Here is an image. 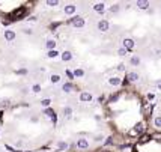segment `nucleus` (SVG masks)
<instances>
[{
	"label": "nucleus",
	"mask_w": 161,
	"mask_h": 152,
	"mask_svg": "<svg viewBox=\"0 0 161 152\" xmlns=\"http://www.w3.org/2000/svg\"><path fill=\"white\" fill-rule=\"evenodd\" d=\"M77 148L80 151H86V149H89V142H88V138H84V137H80L77 138Z\"/></svg>",
	"instance_id": "2"
},
{
	"label": "nucleus",
	"mask_w": 161,
	"mask_h": 152,
	"mask_svg": "<svg viewBox=\"0 0 161 152\" xmlns=\"http://www.w3.org/2000/svg\"><path fill=\"white\" fill-rule=\"evenodd\" d=\"M143 131H145V125H143V124H137L134 128L130 130V134H131V136H137V134H140V133H143Z\"/></svg>",
	"instance_id": "5"
},
{
	"label": "nucleus",
	"mask_w": 161,
	"mask_h": 152,
	"mask_svg": "<svg viewBox=\"0 0 161 152\" xmlns=\"http://www.w3.org/2000/svg\"><path fill=\"white\" fill-rule=\"evenodd\" d=\"M78 98H80V101H82V102H90L93 100L92 94H89V92H82Z\"/></svg>",
	"instance_id": "7"
},
{
	"label": "nucleus",
	"mask_w": 161,
	"mask_h": 152,
	"mask_svg": "<svg viewBox=\"0 0 161 152\" xmlns=\"http://www.w3.org/2000/svg\"><path fill=\"white\" fill-rule=\"evenodd\" d=\"M109 84L110 86H113V88H116V86H120V84H122V78H120V77H110L109 78Z\"/></svg>",
	"instance_id": "9"
},
{
	"label": "nucleus",
	"mask_w": 161,
	"mask_h": 152,
	"mask_svg": "<svg viewBox=\"0 0 161 152\" xmlns=\"http://www.w3.org/2000/svg\"><path fill=\"white\" fill-rule=\"evenodd\" d=\"M147 98H149V100H154V94H147Z\"/></svg>",
	"instance_id": "37"
},
{
	"label": "nucleus",
	"mask_w": 161,
	"mask_h": 152,
	"mask_svg": "<svg viewBox=\"0 0 161 152\" xmlns=\"http://www.w3.org/2000/svg\"><path fill=\"white\" fill-rule=\"evenodd\" d=\"M119 11H120V6H119V5H113L111 8H110V12H111V14H116V12H119Z\"/></svg>",
	"instance_id": "26"
},
{
	"label": "nucleus",
	"mask_w": 161,
	"mask_h": 152,
	"mask_svg": "<svg viewBox=\"0 0 161 152\" xmlns=\"http://www.w3.org/2000/svg\"><path fill=\"white\" fill-rule=\"evenodd\" d=\"M60 57H62L63 62H69L71 59H72V53L71 51H63L62 54H60Z\"/></svg>",
	"instance_id": "15"
},
{
	"label": "nucleus",
	"mask_w": 161,
	"mask_h": 152,
	"mask_svg": "<svg viewBox=\"0 0 161 152\" xmlns=\"http://www.w3.org/2000/svg\"><path fill=\"white\" fill-rule=\"evenodd\" d=\"M56 148H57V151H60V152H63V151H66L69 148V145L66 143V142H63V140H60V142H57V145H56Z\"/></svg>",
	"instance_id": "13"
},
{
	"label": "nucleus",
	"mask_w": 161,
	"mask_h": 152,
	"mask_svg": "<svg viewBox=\"0 0 161 152\" xmlns=\"http://www.w3.org/2000/svg\"><path fill=\"white\" fill-rule=\"evenodd\" d=\"M93 11L95 12H104L105 11V5L104 3H95L93 5Z\"/></svg>",
	"instance_id": "16"
},
{
	"label": "nucleus",
	"mask_w": 161,
	"mask_h": 152,
	"mask_svg": "<svg viewBox=\"0 0 161 152\" xmlns=\"http://www.w3.org/2000/svg\"><path fill=\"white\" fill-rule=\"evenodd\" d=\"M157 88L161 90V81H157Z\"/></svg>",
	"instance_id": "38"
},
{
	"label": "nucleus",
	"mask_w": 161,
	"mask_h": 152,
	"mask_svg": "<svg viewBox=\"0 0 161 152\" xmlns=\"http://www.w3.org/2000/svg\"><path fill=\"white\" fill-rule=\"evenodd\" d=\"M75 11H77V6L72 5V3L66 5L65 8H63V12H65L66 15H74V14H75Z\"/></svg>",
	"instance_id": "6"
},
{
	"label": "nucleus",
	"mask_w": 161,
	"mask_h": 152,
	"mask_svg": "<svg viewBox=\"0 0 161 152\" xmlns=\"http://www.w3.org/2000/svg\"><path fill=\"white\" fill-rule=\"evenodd\" d=\"M24 12H26V9H24V8H18L17 11L12 12L11 20H20V17H23V15H24Z\"/></svg>",
	"instance_id": "8"
},
{
	"label": "nucleus",
	"mask_w": 161,
	"mask_h": 152,
	"mask_svg": "<svg viewBox=\"0 0 161 152\" xmlns=\"http://www.w3.org/2000/svg\"><path fill=\"white\" fill-rule=\"evenodd\" d=\"M104 138H105L104 134H96V136H95V142H96V143H101V142H104Z\"/></svg>",
	"instance_id": "28"
},
{
	"label": "nucleus",
	"mask_w": 161,
	"mask_h": 152,
	"mask_svg": "<svg viewBox=\"0 0 161 152\" xmlns=\"http://www.w3.org/2000/svg\"><path fill=\"white\" fill-rule=\"evenodd\" d=\"M118 71H125V65H124V63L118 65Z\"/></svg>",
	"instance_id": "34"
},
{
	"label": "nucleus",
	"mask_w": 161,
	"mask_h": 152,
	"mask_svg": "<svg viewBox=\"0 0 161 152\" xmlns=\"http://www.w3.org/2000/svg\"><path fill=\"white\" fill-rule=\"evenodd\" d=\"M63 115H65V117L69 119V117L72 116V109H71V107H65V109H63Z\"/></svg>",
	"instance_id": "22"
},
{
	"label": "nucleus",
	"mask_w": 161,
	"mask_h": 152,
	"mask_svg": "<svg viewBox=\"0 0 161 152\" xmlns=\"http://www.w3.org/2000/svg\"><path fill=\"white\" fill-rule=\"evenodd\" d=\"M134 47H136V42H134L132 38H125L124 39V48L125 50L131 51V50H134Z\"/></svg>",
	"instance_id": "4"
},
{
	"label": "nucleus",
	"mask_w": 161,
	"mask_h": 152,
	"mask_svg": "<svg viewBox=\"0 0 161 152\" xmlns=\"http://www.w3.org/2000/svg\"><path fill=\"white\" fill-rule=\"evenodd\" d=\"M74 75H75L77 78H80V77H83V75H84V71H83L82 68H77L75 71H74Z\"/></svg>",
	"instance_id": "24"
},
{
	"label": "nucleus",
	"mask_w": 161,
	"mask_h": 152,
	"mask_svg": "<svg viewBox=\"0 0 161 152\" xmlns=\"http://www.w3.org/2000/svg\"><path fill=\"white\" fill-rule=\"evenodd\" d=\"M154 127L161 128V116H157L155 119H154Z\"/></svg>",
	"instance_id": "25"
},
{
	"label": "nucleus",
	"mask_w": 161,
	"mask_h": 152,
	"mask_svg": "<svg viewBox=\"0 0 161 152\" xmlns=\"http://www.w3.org/2000/svg\"><path fill=\"white\" fill-rule=\"evenodd\" d=\"M50 104H51V100H50V98H44V100L41 101V105H42V107H45V109H48Z\"/></svg>",
	"instance_id": "23"
},
{
	"label": "nucleus",
	"mask_w": 161,
	"mask_h": 152,
	"mask_svg": "<svg viewBox=\"0 0 161 152\" xmlns=\"http://www.w3.org/2000/svg\"><path fill=\"white\" fill-rule=\"evenodd\" d=\"M137 8L142 9V11H147V9H149V2H147V0H139V2H137Z\"/></svg>",
	"instance_id": "11"
},
{
	"label": "nucleus",
	"mask_w": 161,
	"mask_h": 152,
	"mask_svg": "<svg viewBox=\"0 0 161 152\" xmlns=\"http://www.w3.org/2000/svg\"><path fill=\"white\" fill-rule=\"evenodd\" d=\"M111 143H113L111 137H109V138H105V140H104V145H105V146H107V145H111Z\"/></svg>",
	"instance_id": "33"
},
{
	"label": "nucleus",
	"mask_w": 161,
	"mask_h": 152,
	"mask_svg": "<svg viewBox=\"0 0 161 152\" xmlns=\"http://www.w3.org/2000/svg\"><path fill=\"white\" fill-rule=\"evenodd\" d=\"M45 115L48 116L51 121H56V116H54V111H53L51 109H45Z\"/></svg>",
	"instance_id": "19"
},
{
	"label": "nucleus",
	"mask_w": 161,
	"mask_h": 152,
	"mask_svg": "<svg viewBox=\"0 0 161 152\" xmlns=\"http://www.w3.org/2000/svg\"><path fill=\"white\" fill-rule=\"evenodd\" d=\"M139 77H140V75L137 74V72H134V71L126 74V78H128V81H130V83H136V81L139 80Z\"/></svg>",
	"instance_id": "12"
},
{
	"label": "nucleus",
	"mask_w": 161,
	"mask_h": 152,
	"mask_svg": "<svg viewBox=\"0 0 161 152\" xmlns=\"http://www.w3.org/2000/svg\"><path fill=\"white\" fill-rule=\"evenodd\" d=\"M47 6H57L59 5V2H57V0H47Z\"/></svg>",
	"instance_id": "30"
},
{
	"label": "nucleus",
	"mask_w": 161,
	"mask_h": 152,
	"mask_svg": "<svg viewBox=\"0 0 161 152\" xmlns=\"http://www.w3.org/2000/svg\"><path fill=\"white\" fill-rule=\"evenodd\" d=\"M17 74H27V69H18Z\"/></svg>",
	"instance_id": "36"
},
{
	"label": "nucleus",
	"mask_w": 161,
	"mask_h": 152,
	"mask_svg": "<svg viewBox=\"0 0 161 152\" xmlns=\"http://www.w3.org/2000/svg\"><path fill=\"white\" fill-rule=\"evenodd\" d=\"M0 133H2V131H0Z\"/></svg>",
	"instance_id": "39"
},
{
	"label": "nucleus",
	"mask_w": 161,
	"mask_h": 152,
	"mask_svg": "<svg viewBox=\"0 0 161 152\" xmlns=\"http://www.w3.org/2000/svg\"><path fill=\"white\" fill-rule=\"evenodd\" d=\"M130 63L132 65V66H137V65H140V57L139 56H132L130 59Z\"/></svg>",
	"instance_id": "18"
},
{
	"label": "nucleus",
	"mask_w": 161,
	"mask_h": 152,
	"mask_svg": "<svg viewBox=\"0 0 161 152\" xmlns=\"http://www.w3.org/2000/svg\"><path fill=\"white\" fill-rule=\"evenodd\" d=\"M8 105H9V100H3V101H2V104H0V107L5 109V107H8Z\"/></svg>",
	"instance_id": "32"
},
{
	"label": "nucleus",
	"mask_w": 161,
	"mask_h": 152,
	"mask_svg": "<svg viewBox=\"0 0 161 152\" xmlns=\"http://www.w3.org/2000/svg\"><path fill=\"white\" fill-rule=\"evenodd\" d=\"M50 81H51L53 84L59 83V81H60V75H59V74H53V75L50 77Z\"/></svg>",
	"instance_id": "20"
},
{
	"label": "nucleus",
	"mask_w": 161,
	"mask_h": 152,
	"mask_svg": "<svg viewBox=\"0 0 161 152\" xmlns=\"http://www.w3.org/2000/svg\"><path fill=\"white\" fill-rule=\"evenodd\" d=\"M15 32L14 30H5V39H6V41H8V42H12V41H14V39H15Z\"/></svg>",
	"instance_id": "10"
},
{
	"label": "nucleus",
	"mask_w": 161,
	"mask_h": 152,
	"mask_svg": "<svg viewBox=\"0 0 161 152\" xmlns=\"http://www.w3.org/2000/svg\"><path fill=\"white\" fill-rule=\"evenodd\" d=\"M68 24L72 26V27H75V29H83V27H84V24H86V21H84V18H83V17L77 15V17H72L69 21H68Z\"/></svg>",
	"instance_id": "1"
},
{
	"label": "nucleus",
	"mask_w": 161,
	"mask_h": 152,
	"mask_svg": "<svg viewBox=\"0 0 161 152\" xmlns=\"http://www.w3.org/2000/svg\"><path fill=\"white\" fill-rule=\"evenodd\" d=\"M109 29H110V21L109 20H99L98 21V30L104 33V32H107Z\"/></svg>",
	"instance_id": "3"
},
{
	"label": "nucleus",
	"mask_w": 161,
	"mask_h": 152,
	"mask_svg": "<svg viewBox=\"0 0 161 152\" xmlns=\"http://www.w3.org/2000/svg\"><path fill=\"white\" fill-rule=\"evenodd\" d=\"M56 56H59V51H57V50H51V51H47V57H50V59H54Z\"/></svg>",
	"instance_id": "21"
},
{
	"label": "nucleus",
	"mask_w": 161,
	"mask_h": 152,
	"mask_svg": "<svg viewBox=\"0 0 161 152\" xmlns=\"http://www.w3.org/2000/svg\"><path fill=\"white\" fill-rule=\"evenodd\" d=\"M126 53H128V50H125L124 47L118 48V54H119V56H126Z\"/></svg>",
	"instance_id": "29"
},
{
	"label": "nucleus",
	"mask_w": 161,
	"mask_h": 152,
	"mask_svg": "<svg viewBox=\"0 0 161 152\" xmlns=\"http://www.w3.org/2000/svg\"><path fill=\"white\" fill-rule=\"evenodd\" d=\"M66 75L69 77V80H74V78H75V75H74V72L71 69H66Z\"/></svg>",
	"instance_id": "31"
},
{
	"label": "nucleus",
	"mask_w": 161,
	"mask_h": 152,
	"mask_svg": "<svg viewBox=\"0 0 161 152\" xmlns=\"http://www.w3.org/2000/svg\"><path fill=\"white\" fill-rule=\"evenodd\" d=\"M41 89H42L41 84H33V86H32V90L35 92V94H39V92H41Z\"/></svg>",
	"instance_id": "27"
},
{
	"label": "nucleus",
	"mask_w": 161,
	"mask_h": 152,
	"mask_svg": "<svg viewBox=\"0 0 161 152\" xmlns=\"http://www.w3.org/2000/svg\"><path fill=\"white\" fill-rule=\"evenodd\" d=\"M23 32H24L26 35H32V33H33V32H32V29H24Z\"/></svg>",
	"instance_id": "35"
},
{
	"label": "nucleus",
	"mask_w": 161,
	"mask_h": 152,
	"mask_svg": "<svg viewBox=\"0 0 161 152\" xmlns=\"http://www.w3.org/2000/svg\"><path fill=\"white\" fill-rule=\"evenodd\" d=\"M74 89V86H72V83L71 81H68V83H65L63 86H62V90L65 92V94H69V92Z\"/></svg>",
	"instance_id": "17"
},
{
	"label": "nucleus",
	"mask_w": 161,
	"mask_h": 152,
	"mask_svg": "<svg viewBox=\"0 0 161 152\" xmlns=\"http://www.w3.org/2000/svg\"><path fill=\"white\" fill-rule=\"evenodd\" d=\"M45 48H47V51L56 50V41L54 39H48V41L45 42Z\"/></svg>",
	"instance_id": "14"
}]
</instances>
